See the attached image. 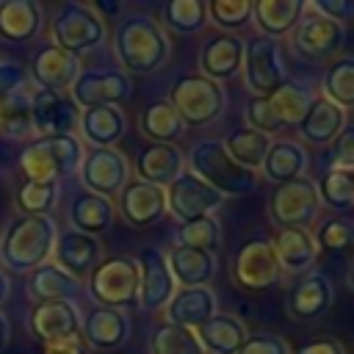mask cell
Returning a JSON list of instances; mask_svg holds the SVG:
<instances>
[{
	"instance_id": "ee69618b",
	"label": "cell",
	"mask_w": 354,
	"mask_h": 354,
	"mask_svg": "<svg viewBox=\"0 0 354 354\" xmlns=\"http://www.w3.org/2000/svg\"><path fill=\"white\" fill-rule=\"evenodd\" d=\"M149 354H205L194 329L174 326V324H160L152 337H149Z\"/></svg>"
},
{
	"instance_id": "484cf974",
	"label": "cell",
	"mask_w": 354,
	"mask_h": 354,
	"mask_svg": "<svg viewBox=\"0 0 354 354\" xmlns=\"http://www.w3.org/2000/svg\"><path fill=\"white\" fill-rule=\"evenodd\" d=\"M343 127H346V111L324 97H313L310 108L296 124L301 141L313 147H329L343 133Z\"/></svg>"
},
{
	"instance_id": "7bdbcfd3",
	"label": "cell",
	"mask_w": 354,
	"mask_h": 354,
	"mask_svg": "<svg viewBox=\"0 0 354 354\" xmlns=\"http://www.w3.org/2000/svg\"><path fill=\"white\" fill-rule=\"evenodd\" d=\"M318 202L329 210L354 207V169H326L315 183Z\"/></svg>"
},
{
	"instance_id": "d6a6232c",
	"label": "cell",
	"mask_w": 354,
	"mask_h": 354,
	"mask_svg": "<svg viewBox=\"0 0 354 354\" xmlns=\"http://www.w3.org/2000/svg\"><path fill=\"white\" fill-rule=\"evenodd\" d=\"M301 14H304L301 0H254L252 3V22L257 25L260 36H271V39L293 33Z\"/></svg>"
},
{
	"instance_id": "30bf717a",
	"label": "cell",
	"mask_w": 354,
	"mask_h": 354,
	"mask_svg": "<svg viewBox=\"0 0 354 354\" xmlns=\"http://www.w3.org/2000/svg\"><path fill=\"white\" fill-rule=\"evenodd\" d=\"M318 210H321L318 191H315V183L307 177L282 183L268 196V216L279 230H288V227L307 230V224L318 218Z\"/></svg>"
},
{
	"instance_id": "ab89813d",
	"label": "cell",
	"mask_w": 354,
	"mask_h": 354,
	"mask_svg": "<svg viewBox=\"0 0 354 354\" xmlns=\"http://www.w3.org/2000/svg\"><path fill=\"white\" fill-rule=\"evenodd\" d=\"M321 88H324V100L335 102L337 108L343 111L354 108V55L335 58L324 72Z\"/></svg>"
},
{
	"instance_id": "5bb4252c",
	"label": "cell",
	"mask_w": 354,
	"mask_h": 354,
	"mask_svg": "<svg viewBox=\"0 0 354 354\" xmlns=\"http://www.w3.org/2000/svg\"><path fill=\"white\" fill-rule=\"evenodd\" d=\"M221 205H224V196L213 191L207 183H202L199 177H194L191 171H183L166 188V213H171L183 224L202 216H213V210Z\"/></svg>"
},
{
	"instance_id": "3957f363",
	"label": "cell",
	"mask_w": 354,
	"mask_h": 354,
	"mask_svg": "<svg viewBox=\"0 0 354 354\" xmlns=\"http://www.w3.org/2000/svg\"><path fill=\"white\" fill-rule=\"evenodd\" d=\"M185 171H191L194 177L207 183L224 199L227 196H243V194L254 191V185H257V174L238 166L227 155L224 144L216 138H205V141H196L191 147V152L185 155Z\"/></svg>"
},
{
	"instance_id": "f6af8a7d",
	"label": "cell",
	"mask_w": 354,
	"mask_h": 354,
	"mask_svg": "<svg viewBox=\"0 0 354 354\" xmlns=\"http://www.w3.org/2000/svg\"><path fill=\"white\" fill-rule=\"evenodd\" d=\"M221 243V227L213 216H202L194 218L188 224H180L177 230V246H191V249H202V252H213Z\"/></svg>"
},
{
	"instance_id": "681fc988",
	"label": "cell",
	"mask_w": 354,
	"mask_h": 354,
	"mask_svg": "<svg viewBox=\"0 0 354 354\" xmlns=\"http://www.w3.org/2000/svg\"><path fill=\"white\" fill-rule=\"evenodd\" d=\"M238 354H290V346L279 335H249Z\"/></svg>"
},
{
	"instance_id": "4dcf8cb0",
	"label": "cell",
	"mask_w": 354,
	"mask_h": 354,
	"mask_svg": "<svg viewBox=\"0 0 354 354\" xmlns=\"http://www.w3.org/2000/svg\"><path fill=\"white\" fill-rule=\"evenodd\" d=\"M77 130L83 133V141H88L91 147L108 149L116 141H122V136L127 133V116L116 105L83 108L80 119H77Z\"/></svg>"
},
{
	"instance_id": "bcb514c9",
	"label": "cell",
	"mask_w": 354,
	"mask_h": 354,
	"mask_svg": "<svg viewBox=\"0 0 354 354\" xmlns=\"http://www.w3.org/2000/svg\"><path fill=\"white\" fill-rule=\"evenodd\" d=\"M313 241L318 249H324L329 254H343V252L354 249V224L346 218H326L315 227Z\"/></svg>"
},
{
	"instance_id": "f35d334b",
	"label": "cell",
	"mask_w": 354,
	"mask_h": 354,
	"mask_svg": "<svg viewBox=\"0 0 354 354\" xmlns=\"http://www.w3.org/2000/svg\"><path fill=\"white\" fill-rule=\"evenodd\" d=\"M0 136L8 141H25L33 136L30 119V94L25 88L14 91L0 102Z\"/></svg>"
},
{
	"instance_id": "74e56055",
	"label": "cell",
	"mask_w": 354,
	"mask_h": 354,
	"mask_svg": "<svg viewBox=\"0 0 354 354\" xmlns=\"http://www.w3.org/2000/svg\"><path fill=\"white\" fill-rule=\"evenodd\" d=\"M138 130L152 141V144H171L174 138L183 136L185 124L177 116V111L166 102V100H155L149 102L141 116H138Z\"/></svg>"
},
{
	"instance_id": "6f0895ef",
	"label": "cell",
	"mask_w": 354,
	"mask_h": 354,
	"mask_svg": "<svg viewBox=\"0 0 354 354\" xmlns=\"http://www.w3.org/2000/svg\"><path fill=\"white\" fill-rule=\"evenodd\" d=\"M346 282H348V288L354 290V263H351V268H348V277H346Z\"/></svg>"
},
{
	"instance_id": "4fadbf2b",
	"label": "cell",
	"mask_w": 354,
	"mask_h": 354,
	"mask_svg": "<svg viewBox=\"0 0 354 354\" xmlns=\"http://www.w3.org/2000/svg\"><path fill=\"white\" fill-rule=\"evenodd\" d=\"M133 91L130 75L113 66L102 69H80L75 77L69 97L77 108H105V105H122Z\"/></svg>"
},
{
	"instance_id": "9f6ffc18",
	"label": "cell",
	"mask_w": 354,
	"mask_h": 354,
	"mask_svg": "<svg viewBox=\"0 0 354 354\" xmlns=\"http://www.w3.org/2000/svg\"><path fill=\"white\" fill-rule=\"evenodd\" d=\"M8 288H11V282H8V274L0 268V304L8 299Z\"/></svg>"
},
{
	"instance_id": "f546056e",
	"label": "cell",
	"mask_w": 354,
	"mask_h": 354,
	"mask_svg": "<svg viewBox=\"0 0 354 354\" xmlns=\"http://www.w3.org/2000/svg\"><path fill=\"white\" fill-rule=\"evenodd\" d=\"M246 324L230 313H216L202 326L194 329L199 346L205 354H238V348L246 343Z\"/></svg>"
},
{
	"instance_id": "f1b7e54d",
	"label": "cell",
	"mask_w": 354,
	"mask_h": 354,
	"mask_svg": "<svg viewBox=\"0 0 354 354\" xmlns=\"http://www.w3.org/2000/svg\"><path fill=\"white\" fill-rule=\"evenodd\" d=\"M163 257H166L174 285H180V288H205L216 274L213 252H202V249H191V246H171V252Z\"/></svg>"
},
{
	"instance_id": "603a6c76",
	"label": "cell",
	"mask_w": 354,
	"mask_h": 354,
	"mask_svg": "<svg viewBox=\"0 0 354 354\" xmlns=\"http://www.w3.org/2000/svg\"><path fill=\"white\" fill-rule=\"evenodd\" d=\"M243 50L246 41L235 33H218L207 39L199 50V69H202L199 75L213 83H224L235 77L243 69Z\"/></svg>"
},
{
	"instance_id": "1f68e13d",
	"label": "cell",
	"mask_w": 354,
	"mask_h": 354,
	"mask_svg": "<svg viewBox=\"0 0 354 354\" xmlns=\"http://www.w3.org/2000/svg\"><path fill=\"white\" fill-rule=\"evenodd\" d=\"M274 252H277V260L282 266V274H307L318 257V246L313 241V232L310 230H301V227H288V230H279L271 241Z\"/></svg>"
},
{
	"instance_id": "8d00e7d4",
	"label": "cell",
	"mask_w": 354,
	"mask_h": 354,
	"mask_svg": "<svg viewBox=\"0 0 354 354\" xmlns=\"http://www.w3.org/2000/svg\"><path fill=\"white\" fill-rule=\"evenodd\" d=\"M221 144H224L227 155L238 166H243L249 171H257V169H263L266 152L271 147V136H266V133H260V130L246 124V127H235L232 133H227V138Z\"/></svg>"
},
{
	"instance_id": "7402d4cb",
	"label": "cell",
	"mask_w": 354,
	"mask_h": 354,
	"mask_svg": "<svg viewBox=\"0 0 354 354\" xmlns=\"http://www.w3.org/2000/svg\"><path fill=\"white\" fill-rule=\"evenodd\" d=\"M102 260V243L94 235L77 232V230H66L55 238L53 246V263L58 268H64L69 277L75 279H88V274L97 268V263Z\"/></svg>"
},
{
	"instance_id": "7dc6e473",
	"label": "cell",
	"mask_w": 354,
	"mask_h": 354,
	"mask_svg": "<svg viewBox=\"0 0 354 354\" xmlns=\"http://www.w3.org/2000/svg\"><path fill=\"white\" fill-rule=\"evenodd\" d=\"M207 6V19L221 28L224 33L238 30L252 22V3L249 0H210Z\"/></svg>"
},
{
	"instance_id": "d4e9b609",
	"label": "cell",
	"mask_w": 354,
	"mask_h": 354,
	"mask_svg": "<svg viewBox=\"0 0 354 354\" xmlns=\"http://www.w3.org/2000/svg\"><path fill=\"white\" fill-rule=\"evenodd\" d=\"M183 171H185V155L174 144H147L136 155V174H138V180H144L149 185H158L163 191Z\"/></svg>"
},
{
	"instance_id": "5b68a950",
	"label": "cell",
	"mask_w": 354,
	"mask_h": 354,
	"mask_svg": "<svg viewBox=\"0 0 354 354\" xmlns=\"http://www.w3.org/2000/svg\"><path fill=\"white\" fill-rule=\"evenodd\" d=\"M310 102H313V94L304 86L288 80L279 88H274L271 94L252 97L243 108V116H246L249 127L271 136V133L296 127L299 119L304 116V111L310 108Z\"/></svg>"
},
{
	"instance_id": "6da1fadb",
	"label": "cell",
	"mask_w": 354,
	"mask_h": 354,
	"mask_svg": "<svg viewBox=\"0 0 354 354\" xmlns=\"http://www.w3.org/2000/svg\"><path fill=\"white\" fill-rule=\"evenodd\" d=\"M113 53L124 75H152L171 53L163 25L149 14H127L113 30Z\"/></svg>"
},
{
	"instance_id": "83f0119b",
	"label": "cell",
	"mask_w": 354,
	"mask_h": 354,
	"mask_svg": "<svg viewBox=\"0 0 354 354\" xmlns=\"http://www.w3.org/2000/svg\"><path fill=\"white\" fill-rule=\"evenodd\" d=\"M166 324L196 329L216 315V293L210 288H180L166 304Z\"/></svg>"
},
{
	"instance_id": "52a82bcc",
	"label": "cell",
	"mask_w": 354,
	"mask_h": 354,
	"mask_svg": "<svg viewBox=\"0 0 354 354\" xmlns=\"http://www.w3.org/2000/svg\"><path fill=\"white\" fill-rule=\"evenodd\" d=\"M88 296L97 307L127 310L138 307V260L127 254H111L88 274Z\"/></svg>"
},
{
	"instance_id": "44dd1931",
	"label": "cell",
	"mask_w": 354,
	"mask_h": 354,
	"mask_svg": "<svg viewBox=\"0 0 354 354\" xmlns=\"http://www.w3.org/2000/svg\"><path fill=\"white\" fill-rule=\"evenodd\" d=\"M335 304V285L329 277L310 271L304 274L285 296V310L296 321H318L324 318Z\"/></svg>"
},
{
	"instance_id": "7a4b0ae2",
	"label": "cell",
	"mask_w": 354,
	"mask_h": 354,
	"mask_svg": "<svg viewBox=\"0 0 354 354\" xmlns=\"http://www.w3.org/2000/svg\"><path fill=\"white\" fill-rule=\"evenodd\" d=\"M58 230L50 216H17L0 235V268L30 274L50 263Z\"/></svg>"
},
{
	"instance_id": "2e32d148",
	"label": "cell",
	"mask_w": 354,
	"mask_h": 354,
	"mask_svg": "<svg viewBox=\"0 0 354 354\" xmlns=\"http://www.w3.org/2000/svg\"><path fill=\"white\" fill-rule=\"evenodd\" d=\"M304 14L307 17H301L299 25L293 28V50L301 53L304 58H329V55H335L343 47L346 25L315 14L307 3H304Z\"/></svg>"
},
{
	"instance_id": "ba28073f",
	"label": "cell",
	"mask_w": 354,
	"mask_h": 354,
	"mask_svg": "<svg viewBox=\"0 0 354 354\" xmlns=\"http://www.w3.org/2000/svg\"><path fill=\"white\" fill-rule=\"evenodd\" d=\"M50 36H53L55 47L80 58L83 53L100 47L105 41L108 30H105V19L100 17V11L94 6L69 0V3L58 6V11L53 14Z\"/></svg>"
},
{
	"instance_id": "60d3db41",
	"label": "cell",
	"mask_w": 354,
	"mask_h": 354,
	"mask_svg": "<svg viewBox=\"0 0 354 354\" xmlns=\"http://www.w3.org/2000/svg\"><path fill=\"white\" fill-rule=\"evenodd\" d=\"M160 19L180 36H194L207 25V6L202 0H169L160 8Z\"/></svg>"
},
{
	"instance_id": "db71d44e",
	"label": "cell",
	"mask_w": 354,
	"mask_h": 354,
	"mask_svg": "<svg viewBox=\"0 0 354 354\" xmlns=\"http://www.w3.org/2000/svg\"><path fill=\"white\" fill-rule=\"evenodd\" d=\"M41 354H88V346H86L83 340H66V343L44 346Z\"/></svg>"
},
{
	"instance_id": "8992f818",
	"label": "cell",
	"mask_w": 354,
	"mask_h": 354,
	"mask_svg": "<svg viewBox=\"0 0 354 354\" xmlns=\"http://www.w3.org/2000/svg\"><path fill=\"white\" fill-rule=\"evenodd\" d=\"M185 127H205L213 124L227 105V91L221 83H213L202 75H183L171 83L166 100Z\"/></svg>"
},
{
	"instance_id": "cb8c5ba5",
	"label": "cell",
	"mask_w": 354,
	"mask_h": 354,
	"mask_svg": "<svg viewBox=\"0 0 354 354\" xmlns=\"http://www.w3.org/2000/svg\"><path fill=\"white\" fill-rule=\"evenodd\" d=\"M130 337V318L124 310L91 307L80 318V340L97 351H113Z\"/></svg>"
},
{
	"instance_id": "ffe728a7",
	"label": "cell",
	"mask_w": 354,
	"mask_h": 354,
	"mask_svg": "<svg viewBox=\"0 0 354 354\" xmlns=\"http://www.w3.org/2000/svg\"><path fill=\"white\" fill-rule=\"evenodd\" d=\"M177 285L169 274L166 257L158 249H144L138 254V307L147 313L166 310Z\"/></svg>"
},
{
	"instance_id": "ac0fdd59",
	"label": "cell",
	"mask_w": 354,
	"mask_h": 354,
	"mask_svg": "<svg viewBox=\"0 0 354 354\" xmlns=\"http://www.w3.org/2000/svg\"><path fill=\"white\" fill-rule=\"evenodd\" d=\"M30 119H33L36 136H61L77 127L80 111L69 94L36 88L30 94Z\"/></svg>"
},
{
	"instance_id": "f907efd6",
	"label": "cell",
	"mask_w": 354,
	"mask_h": 354,
	"mask_svg": "<svg viewBox=\"0 0 354 354\" xmlns=\"http://www.w3.org/2000/svg\"><path fill=\"white\" fill-rule=\"evenodd\" d=\"M19 88H25V69L19 64L0 61V102Z\"/></svg>"
},
{
	"instance_id": "d6986e66",
	"label": "cell",
	"mask_w": 354,
	"mask_h": 354,
	"mask_svg": "<svg viewBox=\"0 0 354 354\" xmlns=\"http://www.w3.org/2000/svg\"><path fill=\"white\" fill-rule=\"evenodd\" d=\"M119 216L130 224V227H152L166 216V191L158 185H149L144 180H127V185L119 191Z\"/></svg>"
},
{
	"instance_id": "9a60e30c",
	"label": "cell",
	"mask_w": 354,
	"mask_h": 354,
	"mask_svg": "<svg viewBox=\"0 0 354 354\" xmlns=\"http://www.w3.org/2000/svg\"><path fill=\"white\" fill-rule=\"evenodd\" d=\"M28 329L44 346L80 340V310L75 301H41L28 315Z\"/></svg>"
},
{
	"instance_id": "7c38bea8",
	"label": "cell",
	"mask_w": 354,
	"mask_h": 354,
	"mask_svg": "<svg viewBox=\"0 0 354 354\" xmlns=\"http://www.w3.org/2000/svg\"><path fill=\"white\" fill-rule=\"evenodd\" d=\"M77 171H80V185L88 194H97L105 199L119 196V191L130 180V163L116 147H108V149L91 147L88 152H83Z\"/></svg>"
},
{
	"instance_id": "8fae6325",
	"label": "cell",
	"mask_w": 354,
	"mask_h": 354,
	"mask_svg": "<svg viewBox=\"0 0 354 354\" xmlns=\"http://www.w3.org/2000/svg\"><path fill=\"white\" fill-rule=\"evenodd\" d=\"M232 279L243 290H268L279 285L282 279V266L277 260V252L271 241L266 238H252L246 241L235 257H232Z\"/></svg>"
},
{
	"instance_id": "277c9868",
	"label": "cell",
	"mask_w": 354,
	"mask_h": 354,
	"mask_svg": "<svg viewBox=\"0 0 354 354\" xmlns=\"http://www.w3.org/2000/svg\"><path fill=\"white\" fill-rule=\"evenodd\" d=\"M80 160H83V144L75 133L36 136L25 144L19 155V169L25 180L61 183V177H69L77 171Z\"/></svg>"
},
{
	"instance_id": "d590c367",
	"label": "cell",
	"mask_w": 354,
	"mask_h": 354,
	"mask_svg": "<svg viewBox=\"0 0 354 354\" xmlns=\"http://www.w3.org/2000/svg\"><path fill=\"white\" fill-rule=\"evenodd\" d=\"M304 169H307V149L299 144V141H271L268 152H266V160H263V177L282 185V183H290L296 177H304Z\"/></svg>"
},
{
	"instance_id": "c3c4849f",
	"label": "cell",
	"mask_w": 354,
	"mask_h": 354,
	"mask_svg": "<svg viewBox=\"0 0 354 354\" xmlns=\"http://www.w3.org/2000/svg\"><path fill=\"white\" fill-rule=\"evenodd\" d=\"M329 169H354V124L343 127V133L329 144Z\"/></svg>"
},
{
	"instance_id": "816d5d0a",
	"label": "cell",
	"mask_w": 354,
	"mask_h": 354,
	"mask_svg": "<svg viewBox=\"0 0 354 354\" xmlns=\"http://www.w3.org/2000/svg\"><path fill=\"white\" fill-rule=\"evenodd\" d=\"M315 14H321V17H329V19H335V22H343L346 25V19H351L354 17V3H348V0H313V3H307Z\"/></svg>"
},
{
	"instance_id": "e575fe53",
	"label": "cell",
	"mask_w": 354,
	"mask_h": 354,
	"mask_svg": "<svg viewBox=\"0 0 354 354\" xmlns=\"http://www.w3.org/2000/svg\"><path fill=\"white\" fill-rule=\"evenodd\" d=\"M113 216H116L113 202L105 199V196L88 194V191L77 194L69 202V224H72V230L86 232V235H94V238L111 230Z\"/></svg>"
},
{
	"instance_id": "f5cc1de1",
	"label": "cell",
	"mask_w": 354,
	"mask_h": 354,
	"mask_svg": "<svg viewBox=\"0 0 354 354\" xmlns=\"http://www.w3.org/2000/svg\"><path fill=\"white\" fill-rule=\"evenodd\" d=\"M293 354H343V348H340V343H335L329 337H318V340L301 343Z\"/></svg>"
},
{
	"instance_id": "9c48e42d",
	"label": "cell",
	"mask_w": 354,
	"mask_h": 354,
	"mask_svg": "<svg viewBox=\"0 0 354 354\" xmlns=\"http://www.w3.org/2000/svg\"><path fill=\"white\" fill-rule=\"evenodd\" d=\"M243 83L254 97L271 94L282 83H288V64L279 39L271 36H254L246 41L243 50Z\"/></svg>"
},
{
	"instance_id": "e0dca14e",
	"label": "cell",
	"mask_w": 354,
	"mask_h": 354,
	"mask_svg": "<svg viewBox=\"0 0 354 354\" xmlns=\"http://www.w3.org/2000/svg\"><path fill=\"white\" fill-rule=\"evenodd\" d=\"M80 75V58L50 44H41L30 58V80L44 91H61L66 94Z\"/></svg>"
},
{
	"instance_id": "4316f807",
	"label": "cell",
	"mask_w": 354,
	"mask_h": 354,
	"mask_svg": "<svg viewBox=\"0 0 354 354\" xmlns=\"http://www.w3.org/2000/svg\"><path fill=\"white\" fill-rule=\"evenodd\" d=\"M44 11L36 0H0V39L8 44H28L39 36Z\"/></svg>"
},
{
	"instance_id": "11a10c76",
	"label": "cell",
	"mask_w": 354,
	"mask_h": 354,
	"mask_svg": "<svg viewBox=\"0 0 354 354\" xmlns=\"http://www.w3.org/2000/svg\"><path fill=\"white\" fill-rule=\"evenodd\" d=\"M8 340H11V326H8V318L0 313V351L8 346Z\"/></svg>"
},
{
	"instance_id": "836d02e7",
	"label": "cell",
	"mask_w": 354,
	"mask_h": 354,
	"mask_svg": "<svg viewBox=\"0 0 354 354\" xmlns=\"http://www.w3.org/2000/svg\"><path fill=\"white\" fill-rule=\"evenodd\" d=\"M80 288H83L80 279L69 277L55 263H44L28 274V296L36 304H41V301H75Z\"/></svg>"
},
{
	"instance_id": "b9f144b4",
	"label": "cell",
	"mask_w": 354,
	"mask_h": 354,
	"mask_svg": "<svg viewBox=\"0 0 354 354\" xmlns=\"http://www.w3.org/2000/svg\"><path fill=\"white\" fill-rule=\"evenodd\" d=\"M58 194H61L58 183L22 180L14 191V205L22 216H50L58 205Z\"/></svg>"
}]
</instances>
